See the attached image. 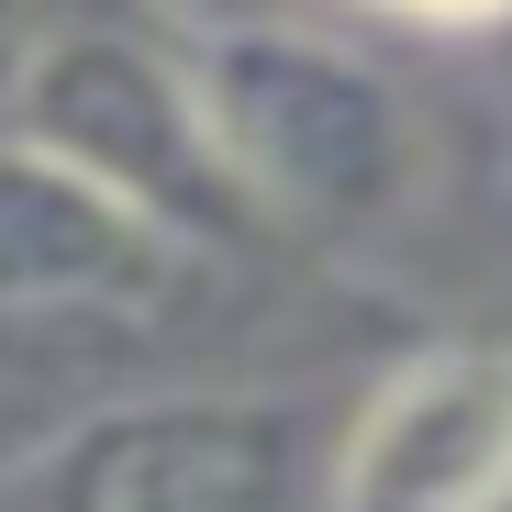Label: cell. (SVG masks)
Wrapping results in <instances>:
<instances>
[{
	"label": "cell",
	"instance_id": "cell-6",
	"mask_svg": "<svg viewBox=\"0 0 512 512\" xmlns=\"http://www.w3.org/2000/svg\"><path fill=\"white\" fill-rule=\"evenodd\" d=\"M23 56H34V23H0V134H12V90H23Z\"/></svg>",
	"mask_w": 512,
	"mask_h": 512
},
{
	"label": "cell",
	"instance_id": "cell-2",
	"mask_svg": "<svg viewBox=\"0 0 512 512\" xmlns=\"http://www.w3.org/2000/svg\"><path fill=\"white\" fill-rule=\"evenodd\" d=\"M12 134L56 167H78L90 190H112L134 223H156L190 256L268 245V223L245 212L234 167L190 101V67L167 56L156 23H45L12 90Z\"/></svg>",
	"mask_w": 512,
	"mask_h": 512
},
{
	"label": "cell",
	"instance_id": "cell-4",
	"mask_svg": "<svg viewBox=\"0 0 512 512\" xmlns=\"http://www.w3.org/2000/svg\"><path fill=\"white\" fill-rule=\"evenodd\" d=\"M512 501V346H423L334 435L323 512H501Z\"/></svg>",
	"mask_w": 512,
	"mask_h": 512
},
{
	"label": "cell",
	"instance_id": "cell-5",
	"mask_svg": "<svg viewBox=\"0 0 512 512\" xmlns=\"http://www.w3.org/2000/svg\"><path fill=\"white\" fill-rule=\"evenodd\" d=\"M201 256L134 223L78 167L0 134V323H156Z\"/></svg>",
	"mask_w": 512,
	"mask_h": 512
},
{
	"label": "cell",
	"instance_id": "cell-1",
	"mask_svg": "<svg viewBox=\"0 0 512 512\" xmlns=\"http://www.w3.org/2000/svg\"><path fill=\"white\" fill-rule=\"evenodd\" d=\"M245 212L301 245H379L423 201L412 90L323 23H156Z\"/></svg>",
	"mask_w": 512,
	"mask_h": 512
},
{
	"label": "cell",
	"instance_id": "cell-3",
	"mask_svg": "<svg viewBox=\"0 0 512 512\" xmlns=\"http://www.w3.org/2000/svg\"><path fill=\"white\" fill-rule=\"evenodd\" d=\"M334 435L290 390H156L45 457L34 512H323Z\"/></svg>",
	"mask_w": 512,
	"mask_h": 512
}]
</instances>
